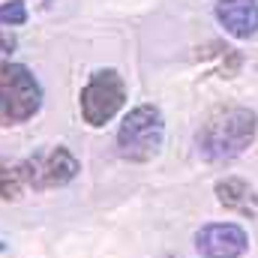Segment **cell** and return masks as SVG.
I'll use <instances>...</instances> for the list:
<instances>
[{
  "mask_svg": "<svg viewBox=\"0 0 258 258\" xmlns=\"http://www.w3.org/2000/svg\"><path fill=\"white\" fill-rule=\"evenodd\" d=\"M258 117L249 108H219L195 132V147L204 162H231L255 138Z\"/></svg>",
  "mask_w": 258,
  "mask_h": 258,
  "instance_id": "1",
  "label": "cell"
},
{
  "mask_svg": "<svg viewBox=\"0 0 258 258\" xmlns=\"http://www.w3.org/2000/svg\"><path fill=\"white\" fill-rule=\"evenodd\" d=\"M42 108V87L21 63H0V126H18Z\"/></svg>",
  "mask_w": 258,
  "mask_h": 258,
  "instance_id": "2",
  "label": "cell"
},
{
  "mask_svg": "<svg viewBox=\"0 0 258 258\" xmlns=\"http://www.w3.org/2000/svg\"><path fill=\"white\" fill-rule=\"evenodd\" d=\"M162 141H165V120L162 111L150 102L132 108L117 129V150L129 162H150L153 156H159Z\"/></svg>",
  "mask_w": 258,
  "mask_h": 258,
  "instance_id": "3",
  "label": "cell"
},
{
  "mask_svg": "<svg viewBox=\"0 0 258 258\" xmlns=\"http://www.w3.org/2000/svg\"><path fill=\"white\" fill-rule=\"evenodd\" d=\"M126 102V84L117 69H99L81 90V117L87 126H105Z\"/></svg>",
  "mask_w": 258,
  "mask_h": 258,
  "instance_id": "4",
  "label": "cell"
},
{
  "mask_svg": "<svg viewBox=\"0 0 258 258\" xmlns=\"http://www.w3.org/2000/svg\"><path fill=\"white\" fill-rule=\"evenodd\" d=\"M81 171L78 159L66 150L63 144L48 147V150H36L33 156H27L24 162H18V174L24 180V186L30 189H57L66 186L69 180H75V174Z\"/></svg>",
  "mask_w": 258,
  "mask_h": 258,
  "instance_id": "5",
  "label": "cell"
},
{
  "mask_svg": "<svg viewBox=\"0 0 258 258\" xmlns=\"http://www.w3.org/2000/svg\"><path fill=\"white\" fill-rule=\"evenodd\" d=\"M195 249L201 258H240L249 249V234L237 222H207L195 231Z\"/></svg>",
  "mask_w": 258,
  "mask_h": 258,
  "instance_id": "6",
  "label": "cell"
},
{
  "mask_svg": "<svg viewBox=\"0 0 258 258\" xmlns=\"http://www.w3.org/2000/svg\"><path fill=\"white\" fill-rule=\"evenodd\" d=\"M216 21L234 39H252L258 33V3L255 0H219L213 6Z\"/></svg>",
  "mask_w": 258,
  "mask_h": 258,
  "instance_id": "7",
  "label": "cell"
},
{
  "mask_svg": "<svg viewBox=\"0 0 258 258\" xmlns=\"http://www.w3.org/2000/svg\"><path fill=\"white\" fill-rule=\"evenodd\" d=\"M216 201H219L222 207L234 210V213H243V216H249V213L258 210V195L252 192L249 183L240 180V177H222V180L216 183Z\"/></svg>",
  "mask_w": 258,
  "mask_h": 258,
  "instance_id": "8",
  "label": "cell"
},
{
  "mask_svg": "<svg viewBox=\"0 0 258 258\" xmlns=\"http://www.w3.org/2000/svg\"><path fill=\"white\" fill-rule=\"evenodd\" d=\"M24 189V180L18 174V165H9L0 159V198L3 201H15Z\"/></svg>",
  "mask_w": 258,
  "mask_h": 258,
  "instance_id": "9",
  "label": "cell"
},
{
  "mask_svg": "<svg viewBox=\"0 0 258 258\" xmlns=\"http://www.w3.org/2000/svg\"><path fill=\"white\" fill-rule=\"evenodd\" d=\"M24 21H27V9H24L21 0H9V3L0 6V24L15 27V24H24Z\"/></svg>",
  "mask_w": 258,
  "mask_h": 258,
  "instance_id": "10",
  "label": "cell"
},
{
  "mask_svg": "<svg viewBox=\"0 0 258 258\" xmlns=\"http://www.w3.org/2000/svg\"><path fill=\"white\" fill-rule=\"evenodd\" d=\"M12 51H15V36L9 30H0V57H6Z\"/></svg>",
  "mask_w": 258,
  "mask_h": 258,
  "instance_id": "11",
  "label": "cell"
},
{
  "mask_svg": "<svg viewBox=\"0 0 258 258\" xmlns=\"http://www.w3.org/2000/svg\"><path fill=\"white\" fill-rule=\"evenodd\" d=\"M3 249H6V243H3V240H0V252H3Z\"/></svg>",
  "mask_w": 258,
  "mask_h": 258,
  "instance_id": "12",
  "label": "cell"
}]
</instances>
